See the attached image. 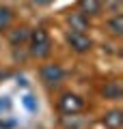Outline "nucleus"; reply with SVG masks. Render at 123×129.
<instances>
[{
	"label": "nucleus",
	"instance_id": "nucleus-5",
	"mask_svg": "<svg viewBox=\"0 0 123 129\" xmlns=\"http://www.w3.org/2000/svg\"><path fill=\"white\" fill-rule=\"evenodd\" d=\"M101 7H104L101 0H78V9H80L82 15H87V17L99 15L101 13Z\"/></svg>",
	"mask_w": 123,
	"mask_h": 129
},
{
	"label": "nucleus",
	"instance_id": "nucleus-6",
	"mask_svg": "<svg viewBox=\"0 0 123 129\" xmlns=\"http://www.w3.org/2000/svg\"><path fill=\"white\" fill-rule=\"evenodd\" d=\"M101 123H104L106 129H121L123 127V112L121 110H110L104 114V118H101Z\"/></svg>",
	"mask_w": 123,
	"mask_h": 129
},
{
	"label": "nucleus",
	"instance_id": "nucleus-4",
	"mask_svg": "<svg viewBox=\"0 0 123 129\" xmlns=\"http://www.w3.org/2000/svg\"><path fill=\"white\" fill-rule=\"evenodd\" d=\"M39 73H41V80H43L46 84H58V82H63V78H65V69L58 62L43 64Z\"/></svg>",
	"mask_w": 123,
	"mask_h": 129
},
{
	"label": "nucleus",
	"instance_id": "nucleus-9",
	"mask_svg": "<svg viewBox=\"0 0 123 129\" xmlns=\"http://www.w3.org/2000/svg\"><path fill=\"white\" fill-rule=\"evenodd\" d=\"M106 99H119L121 97V84L119 82H106V86L101 88Z\"/></svg>",
	"mask_w": 123,
	"mask_h": 129
},
{
	"label": "nucleus",
	"instance_id": "nucleus-13",
	"mask_svg": "<svg viewBox=\"0 0 123 129\" xmlns=\"http://www.w3.org/2000/svg\"><path fill=\"white\" fill-rule=\"evenodd\" d=\"M37 5H48V2H52V0H35Z\"/></svg>",
	"mask_w": 123,
	"mask_h": 129
},
{
	"label": "nucleus",
	"instance_id": "nucleus-12",
	"mask_svg": "<svg viewBox=\"0 0 123 129\" xmlns=\"http://www.w3.org/2000/svg\"><path fill=\"white\" fill-rule=\"evenodd\" d=\"M22 103H24V106H26L30 112H35V110H37V103H35V97H32V95H26V97L22 99Z\"/></svg>",
	"mask_w": 123,
	"mask_h": 129
},
{
	"label": "nucleus",
	"instance_id": "nucleus-8",
	"mask_svg": "<svg viewBox=\"0 0 123 129\" xmlns=\"http://www.w3.org/2000/svg\"><path fill=\"white\" fill-rule=\"evenodd\" d=\"M28 35H30V30H28L26 26H19V28H15V30L11 32V37H9L11 45H22L24 41H28Z\"/></svg>",
	"mask_w": 123,
	"mask_h": 129
},
{
	"label": "nucleus",
	"instance_id": "nucleus-1",
	"mask_svg": "<svg viewBox=\"0 0 123 129\" xmlns=\"http://www.w3.org/2000/svg\"><path fill=\"white\" fill-rule=\"evenodd\" d=\"M28 47L35 58H48L52 52V41L46 28H35L28 35Z\"/></svg>",
	"mask_w": 123,
	"mask_h": 129
},
{
	"label": "nucleus",
	"instance_id": "nucleus-2",
	"mask_svg": "<svg viewBox=\"0 0 123 129\" xmlns=\"http://www.w3.org/2000/svg\"><path fill=\"white\" fill-rule=\"evenodd\" d=\"M58 108L63 114H69V116H76L84 110V99L76 92H63L58 99Z\"/></svg>",
	"mask_w": 123,
	"mask_h": 129
},
{
	"label": "nucleus",
	"instance_id": "nucleus-3",
	"mask_svg": "<svg viewBox=\"0 0 123 129\" xmlns=\"http://www.w3.org/2000/svg\"><path fill=\"white\" fill-rule=\"evenodd\" d=\"M67 43H69V47H71L73 52H78V54H84V52H89L93 47L91 37L84 35V32H76V30L67 32Z\"/></svg>",
	"mask_w": 123,
	"mask_h": 129
},
{
	"label": "nucleus",
	"instance_id": "nucleus-11",
	"mask_svg": "<svg viewBox=\"0 0 123 129\" xmlns=\"http://www.w3.org/2000/svg\"><path fill=\"white\" fill-rule=\"evenodd\" d=\"M11 22H13V11H11L9 7L0 5V32L7 30V28L11 26Z\"/></svg>",
	"mask_w": 123,
	"mask_h": 129
},
{
	"label": "nucleus",
	"instance_id": "nucleus-10",
	"mask_svg": "<svg viewBox=\"0 0 123 129\" xmlns=\"http://www.w3.org/2000/svg\"><path fill=\"white\" fill-rule=\"evenodd\" d=\"M108 28H110V32H112L114 37H121L123 35V15L117 13L114 17H110L108 19Z\"/></svg>",
	"mask_w": 123,
	"mask_h": 129
},
{
	"label": "nucleus",
	"instance_id": "nucleus-7",
	"mask_svg": "<svg viewBox=\"0 0 123 129\" xmlns=\"http://www.w3.org/2000/svg\"><path fill=\"white\" fill-rule=\"evenodd\" d=\"M69 26L76 32H84L87 26H89V17L82 15V13H73V15H69Z\"/></svg>",
	"mask_w": 123,
	"mask_h": 129
}]
</instances>
